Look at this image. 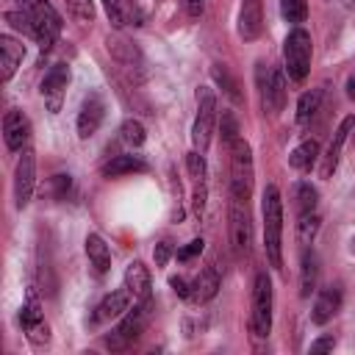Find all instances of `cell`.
<instances>
[{
	"label": "cell",
	"mask_w": 355,
	"mask_h": 355,
	"mask_svg": "<svg viewBox=\"0 0 355 355\" xmlns=\"http://www.w3.org/2000/svg\"><path fill=\"white\" fill-rule=\"evenodd\" d=\"M316 283H319V258H316V252L305 250L302 266H300V297L308 300L316 291Z\"/></svg>",
	"instance_id": "24"
},
{
	"label": "cell",
	"mask_w": 355,
	"mask_h": 355,
	"mask_svg": "<svg viewBox=\"0 0 355 355\" xmlns=\"http://www.w3.org/2000/svg\"><path fill=\"white\" fill-rule=\"evenodd\" d=\"M67 83H69V67L67 64H53L47 69V75L42 78V97L47 103V111H53V114L61 111Z\"/></svg>",
	"instance_id": "11"
},
{
	"label": "cell",
	"mask_w": 355,
	"mask_h": 355,
	"mask_svg": "<svg viewBox=\"0 0 355 355\" xmlns=\"http://www.w3.org/2000/svg\"><path fill=\"white\" fill-rule=\"evenodd\" d=\"M214 125H216V94H214V89L200 86L197 89V116H194V128H191V141L200 153L208 150Z\"/></svg>",
	"instance_id": "7"
},
{
	"label": "cell",
	"mask_w": 355,
	"mask_h": 355,
	"mask_svg": "<svg viewBox=\"0 0 355 355\" xmlns=\"http://www.w3.org/2000/svg\"><path fill=\"white\" fill-rule=\"evenodd\" d=\"M22 55H25V47L11 39V36H0V80H11L17 67L22 64Z\"/></svg>",
	"instance_id": "19"
},
{
	"label": "cell",
	"mask_w": 355,
	"mask_h": 355,
	"mask_svg": "<svg viewBox=\"0 0 355 355\" xmlns=\"http://www.w3.org/2000/svg\"><path fill=\"white\" fill-rule=\"evenodd\" d=\"M108 53H111L119 64H125L128 69H141V64H144L139 47L130 44L128 39H119V36H116V39H108Z\"/></svg>",
	"instance_id": "21"
},
{
	"label": "cell",
	"mask_w": 355,
	"mask_h": 355,
	"mask_svg": "<svg viewBox=\"0 0 355 355\" xmlns=\"http://www.w3.org/2000/svg\"><path fill=\"white\" fill-rule=\"evenodd\" d=\"M3 139H6L8 150H22L25 141L31 139V122L19 108L6 111V116H3Z\"/></svg>",
	"instance_id": "13"
},
{
	"label": "cell",
	"mask_w": 355,
	"mask_h": 355,
	"mask_svg": "<svg viewBox=\"0 0 355 355\" xmlns=\"http://www.w3.org/2000/svg\"><path fill=\"white\" fill-rule=\"evenodd\" d=\"M258 92H261V103L269 114H280L286 105V72L283 69H266L263 64H258Z\"/></svg>",
	"instance_id": "8"
},
{
	"label": "cell",
	"mask_w": 355,
	"mask_h": 355,
	"mask_svg": "<svg viewBox=\"0 0 355 355\" xmlns=\"http://www.w3.org/2000/svg\"><path fill=\"white\" fill-rule=\"evenodd\" d=\"M347 94H349V97H352V100H355V78H352V80H349V83H347Z\"/></svg>",
	"instance_id": "46"
},
{
	"label": "cell",
	"mask_w": 355,
	"mask_h": 355,
	"mask_svg": "<svg viewBox=\"0 0 355 355\" xmlns=\"http://www.w3.org/2000/svg\"><path fill=\"white\" fill-rule=\"evenodd\" d=\"M255 183V166H252V150L239 136L230 144V197L247 202Z\"/></svg>",
	"instance_id": "2"
},
{
	"label": "cell",
	"mask_w": 355,
	"mask_h": 355,
	"mask_svg": "<svg viewBox=\"0 0 355 355\" xmlns=\"http://www.w3.org/2000/svg\"><path fill=\"white\" fill-rule=\"evenodd\" d=\"M103 116H105V105H103V100H100L97 94H92V97L80 105V111H78V136H80V139L94 136L97 128H100V122H103Z\"/></svg>",
	"instance_id": "18"
},
{
	"label": "cell",
	"mask_w": 355,
	"mask_h": 355,
	"mask_svg": "<svg viewBox=\"0 0 355 355\" xmlns=\"http://www.w3.org/2000/svg\"><path fill=\"white\" fill-rule=\"evenodd\" d=\"M42 322V311H39V300H36V294L31 291V300L22 305V311H19V324H22V330H28V327H33V324H39Z\"/></svg>",
	"instance_id": "33"
},
{
	"label": "cell",
	"mask_w": 355,
	"mask_h": 355,
	"mask_svg": "<svg viewBox=\"0 0 355 355\" xmlns=\"http://www.w3.org/2000/svg\"><path fill=\"white\" fill-rule=\"evenodd\" d=\"M219 136H222V141L230 147L236 139H239V122H236V116L230 114V111H222V122H219Z\"/></svg>",
	"instance_id": "35"
},
{
	"label": "cell",
	"mask_w": 355,
	"mask_h": 355,
	"mask_svg": "<svg viewBox=\"0 0 355 355\" xmlns=\"http://www.w3.org/2000/svg\"><path fill=\"white\" fill-rule=\"evenodd\" d=\"M280 11H283V17H286L288 22L300 25V22H305V17H308V3H305V0H280Z\"/></svg>",
	"instance_id": "31"
},
{
	"label": "cell",
	"mask_w": 355,
	"mask_h": 355,
	"mask_svg": "<svg viewBox=\"0 0 355 355\" xmlns=\"http://www.w3.org/2000/svg\"><path fill=\"white\" fill-rule=\"evenodd\" d=\"M144 169H147V164L139 155H114L103 166V175L105 178H119V175H133V172H144Z\"/></svg>",
	"instance_id": "26"
},
{
	"label": "cell",
	"mask_w": 355,
	"mask_h": 355,
	"mask_svg": "<svg viewBox=\"0 0 355 355\" xmlns=\"http://www.w3.org/2000/svg\"><path fill=\"white\" fill-rule=\"evenodd\" d=\"M147 319H150V300H147V302H136L133 311L128 308V311L122 313L119 324L111 330V336L105 338V344H108L111 349H125V347H130V344L144 333Z\"/></svg>",
	"instance_id": "6"
},
{
	"label": "cell",
	"mask_w": 355,
	"mask_h": 355,
	"mask_svg": "<svg viewBox=\"0 0 355 355\" xmlns=\"http://www.w3.org/2000/svg\"><path fill=\"white\" fill-rule=\"evenodd\" d=\"M263 31V3L261 0H241L239 11V36L252 42Z\"/></svg>",
	"instance_id": "14"
},
{
	"label": "cell",
	"mask_w": 355,
	"mask_h": 355,
	"mask_svg": "<svg viewBox=\"0 0 355 355\" xmlns=\"http://www.w3.org/2000/svg\"><path fill=\"white\" fill-rule=\"evenodd\" d=\"M336 347V338L333 336H322V338H316L313 344H311V352H327V349H333Z\"/></svg>",
	"instance_id": "44"
},
{
	"label": "cell",
	"mask_w": 355,
	"mask_h": 355,
	"mask_svg": "<svg viewBox=\"0 0 355 355\" xmlns=\"http://www.w3.org/2000/svg\"><path fill=\"white\" fill-rule=\"evenodd\" d=\"M25 333H28V338H31L33 344H47V341H50V327L44 324V319H42L39 324H33V327H28Z\"/></svg>",
	"instance_id": "38"
},
{
	"label": "cell",
	"mask_w": 355,
	"mask_h": 355,
	"mask_svg": "<svg viewBox=\"0 0 355 355\" xmlns=\"http://www.w3.org/2000/svg\"><path fill=\"white\" fill-rule=\"evenodd\" d=\"M6 22L14 28V31H22V33H31L33 36V22L25 11H6Z\"/></svg>",
	"instance_id": "36"
},
{
	"label": "cell",
	"mask_w": 355,
	"mask_h": 355,
	"mask_svg": "<svg viewBox=\"0 0 355 355\" xmlns=\"http://www.w3.org/2000/svg\"><path fill=\"white\" fill-rule=\"evenodd\" d=\"M191 208H194V214H197V216H202V211H205V183H202V180H197V186H194Z\"/></svg>",
	"instance_id": "39"
},
{
	"label": "cell",
	"mask_w": 355,
	"mask_h": 355,
	"mask_svg": "<svg viewBox=\"0 0 355 355\" xmlns=\"http://www.w3.org/2000/svg\"><path fill=\"white\" fill-rule=\"evenodd\" d=\"M169 255H172V247H169V241H161V244H155V250H153V258H155V266H166V261H169Z\"/></svg>",
	"instance_id": "42"
},
{
	"label": "cell",
	"mask_w": 355,
	"mask_h": 355,
	"mask_svg": "<svg viewBox=\"0 0 355 355\" xmlns=\"http://www.w3.org/2000/svg\"><path fill=\"white\" fill-rule=\"evenodd\" d=\"M202 239H194V241H189L183 250H178V261H189V258H194V255H200L202 252Z\"/></svg>",
	"instance_id": "41"
},
{
	"label": "cell",
	"mask_w": 355,
	"mask_h": 355,
	"mask_svg": "<svg viewBox=\"0 0 355 355\" xmlns=\"http://www.w3.org/2000/svg\"><path fill=\"white\" fill-rule=\"evenodd\" d=\"M216 291H219V275H216L214 266H205L191 283V300L194 302H208V300L216 297Z\"/></svg>",
	"instance_id": "20"
},
{
	"label": "cell",
	"mask_w": 355,
	"mask_h": 355,
	"mask_svg": "<svg viewBox=\"0 0 355 355\" xmlns=\"http://www.w3.org/2000/svg\"><path fill=\"white\" fill-rule=\"evenodd\" d=\"M263 244H266V255L269 263L275 269H283V200L277 186H266L263 189Z\"/></svg>",
	"instance_id": "1"
},
{
	"label": "cell",
	"mask_w": 355,
	"mask_h": 355,
	"mask_svg": "<svg viewBox=\"0 0 355 355\" xmlns=\"http://www.w3.org/2000/svg\"><path fill=\"white\" fill-rule=\"evenodd\" d=\"M169 286H172V291H175L178 297H183V300L191 297V283H186L180 275H178V277H169Z\"/></svg>",
	"instance_id": "43"
},
{
	"label": "cell",
	"mask_w": 355,
	"mask_h": 355,
	"mask_svg": "<svg viewBox=\"0 0 355 355\" xmlns=\"http://www.w3.org/2000/svg\"><path fill=\"white\" fill-rule=\"evenodd\" d=\"M316 200H319V194H316V189H313L308 180H300V183L294 186V205H297L300 214L316 211Z\"/></svg>",
	"instance_id": "29"
},
{
	"label": "cell",
	"mask_w": 355,
	"mask_h": 355,
	"mask_svg": "<svg viewBox=\"0 0 355 355\" xmlns=\"http://www.w3.org/2000/svg\"><path fill=\"white\" fill-rule=\"evenodd\" d=\"M186 166H189V175H191L194 180H202V178H205V158L200 155V150H191V153L186 155Z\"/></svg>",
	"instance_id": "37"
},
{
	"label": "cell",
	"mask_w": 355,
	"mask_h": 355,
	"mask_svg": "<svg viewBox=\"0 0 355 355\" xmlns=\"http://www.w3.org/2000/svg\"><path fill=\"white\" fill-rule=\"evenodd\" d=\"M130 291L122 286V288H116V291H111L97 308H94V316H92V322L94 324H100V322H111V319H119L128 308H130Z\"/></svg>",
	"instance_id": "17"
},
{
	"label": "cell",
	"mask_w": 355,
	"mask_h": 355,
	"mask_svg": "<svg viewBox=\"0 0 355 355\" xmlns=\"http://www.w3.org/2000/svg\"><path fill=\"white\" fill-rule=\"evenodd\" d=\"M33 186H36V158L31 150H22V158L17 161V172H14V202L17 208H25L33 197Z\"/></svg>",
	"instance_id": "10"
},
{
	"label": "cell",
	"mask_w": 355,
	"mask_h": 355,
	"mask_svg": "<svg viewBox=\"0 0 355 355\" xmlns=\"http://www.w3.org/2000/svg\"><path fill=\"white\" fill-rule=\"evenodd\" d=\"M67 8L69 14L78 19V22H92L97 8H94V0H67Z\"/></svg>",
	"instance_id": "34"
},
{
	"label": "cell",
	"mask_w": 355,
	"mask_h": 355,
	"mask_svg": "<svg viewBox=\"0 0 355 355\" xmlns=\"http://www.w3.org/2000/svg\"><path fill=\"white\" fill-rule=\"evenodd\" d=\"M250 330H252L255 338H266L269 330H272V280H269L266 272H258V275H255Z\"/></svg>",
	"instance_id": "5"
},
{
	"label": "cell",
	"mask_w": 355,
	"mask_h": 355,
	"mask_svg": "<svg viewBox=\"0 0 355 355\" xmlns=\"http://www.w3.org/2000/svg\"><path fill=\"white\" fill-rule=\"evenodd\" d=\"M19 3V8L31 17V22H33V39L39 42V47L42 50H47L53 42H55V36H58V31H61V17H58V11L47 3V0H17Z\"/></svg>",
	"instance_id": "3"
},
{
	"label": "cell",
	"mask_w": 355,
	"mask_h": 355,
	"mask_svg": "<svg viewBox=\"0 0 355 355\" xmlns=\"http://www.w3.org/2000/svg\"><path fill=\"white\" fill-rule=\"evenodd\" d=\"M86 255H89V261H92L97 275H105L111 269V250H108V244L97 233L86 236Z\"/></svg>",
	"instance_id": "23"
},
{
	"label": "cell",
	"mask_w": 355,
	"mask_h": 355,
	"mask_svg": "<svg viewBox=\"0 0 355 355\" xmlns=\"http://www.w3.org/2000/svg\"><path fill=\"white\" fill-rule=\"evenodd\" d=\"M119 133H122V141H125V144H130V147H141V144H144V139H147L144 125H141L139 119H125V122H122V128H119Z\"/></svg>",
	"instance_id": "30"
},
{
	"label": "cell",
	"mask_w": 355,
	"mask_h": 355,
	"mask_svg": "<svg viewBox=\"0 0 355 355\" xmlns=\"http://www.w3.org/2000/svg\"><path fill=\"white\" fill-rule=\"evenodd\" d=\"M352 128H355V116H344L341 125L333 130V139L327 144V153L319 161V178H324V180L333 178V172L338 166V158H341V150H344V141H347V136H349Z\"/></svg>",
	"instance_id": "12"
},
{
	"label": "cell",
	"mask_w": 355,
	"mask_h": 355,
	"mask_svg": "<svg viewBox=\"0 0 355 355\" xmlns=\"http://www.w3.org/2000/svg\"><path fill=\"white\" fill-rule=\"evenodd\" d=\"M349 252H352V255H355V239H352V241H349Z\"/></svg>",
	"instance_id": "48"
},
{
	"label": "cell",
	"mask_w": 355,
	"mask_h": 355,
	"mask_svg": "<svg viewBox=\"0 0 355 355\" xmlns=\"http://www.w3.org/2000/svg\"><path fill=\"white\" fill-rule=\"evenodd\" d=\"M211 75H214V80L233 97V100H241V94H239V83L230 78V72H227V67L225 64H214V69H211Z\"/></svg>",
	"instance_id": "32"
},
{
	"label": "cell",
	"mask_w": 355,
	"mask_h": 355,
	"mask_svg": "<svg viewBox=\"0 0 355 355\" xmlns=\"http://www.w3.org/2000/svg\"><path fill=\"white\" fill-rule=\"evenodd\" d=\"M319 161V141L316 139H305L300 147H294L288 153V164L297 172H311V166Z\"/></svg>",
	"instance_id": "22"
},
{
	"label": "cell",
	"mask_w": 355,
	"mask_h": 355,
	"mask_svg": "<svg viewBox=\"0 0 355 355\" xmlns=\"http://www.w3.org/2000/svg\"><path fill=\"white\" fill-rule=\"evenodd\" d=\"M347 3V8H355V0H344Z\"/></svg>",
	"instance_id": "47"
},
{
	"label": "cell",
	"mask_w": 355,
	"mask_h": 355,
	"mask_svg": "<svg viewBox=\"0 0 355 355\" xmlns=\"http://www.w3.org/2000/svg\"><path fill=\"white\" fill-rule=\"evenodd\" d=\"M227 219H230V244H233V252L236 255H247L250 252V244H252V222H250L247 202L230 197Z\"/></svg>",
	"instance_id": "9"
},
{
	"label": "cell",
	"mask_w": 355,
	"mask_h": 355,
	"mask_svg": "<svg viewBox=\"0 0 355 355\" xmlns=\"http://www.w3.org/2000/svg\"><path fill=\"white\" fill-rule=\"evenodd\" d=\"M311 33L302 31V28H294L286 42H283V64H286V75L291 80H305L308 78V69H311Z\"/></svg>",
	"instance_id": "4"
},
{
	"label": "cell",
	"mask_w": 355,
	"mask_h": 355,
	"mask_svg": "<svg viewBox=\"0 0 355 355\" xmlns=\"http://www.w3.org/2000/svg\"><path fill=\"white\" fill-rule=\"evenodd\" d=\"M319 225H322V216H319L316 211H305V214H300V219H297V230H294L297 244H302V247L313 244V239H316V233H319Z\"/></svg>",
	"instance_id": "27"
},
{
	"label": "cell",
	"mask_w": 355,
	"mask_h": 355,
	"mask_svg": "<svg viewBox=\"0 0 355 355\" xmlns=\"http://www.w3.org/2000/svg\"><path fill=\"white\" fill-rule=\"evenodd\" d=\"M103 6H105V14L114 28H125L130 19H133V25H139V11L130 0H103Z\"/></svg>",
	"instance_id": "25"
},
{
	"label": "cell",
	"mask_w": 355,
	"mask_h": 355,
	"mask_svg": "<svg viewBox=\"0 0 355 355\" xmlns=\"http://www.w3.org/2000/svg\"><path fill=\"white\" fill-rule=\"evenodd\" d=\"M322 94H324L322 89H311V92H305V94L300 97V103H297V122H300V125L311 122V116L319 111Z\"/></svg>",
	"instance_id": "28"
},
{
	"label": "cell",
	"mask_w": 355,
	"mask_h": 355,
	"mask_svg": "<svg viewBox=\"0 0 355 355\" xmlns=\"http://www.w3.org/2000/svg\"><path fill=\"white\" fill-rule=\"evenodd\" d=\"M69 189H72L69 175H55V178H53V191H55V197H58V200H64V197L69 194Z\"/></svg>",
	"instance_id": "40"
},
{
	"label": "cell",
	"mask_w": 355,
	"mask_h": 355,
	"mask_svg": "<svg viewBox=\"0 0 355 355\" xmlns=\"http://www.w3.org/2000/svg\"><path fill=\"white\" fill-rule=\"evenodd\" d=\"M183 8H186V14L189 17H202V11H205V3L202 0H183Z\"/></svg>",
	"instance_id": "45"
},
{
	"label": "cell",
	"mask_w": 355,
	"mask_h": 355,
	"mask_svg": "<svg viewBox=\"0 0 355 355\" xmlns=\"http://www.w3.org/2000/svg\"><path fill=\"white\" fill-rule=\"evenodd\" d=\"M125 288L130 291L133 302H147V300H150L153 280H150V269H147L141 261L128 263V269H125Z\"/></svg>",
	"instance_id": "15"
},
{
	"label": "cell",
	"mask_w": 355,
	"mask_h": 355,
	"mask_svg": "<svg viewBox=\"0 0 355 355\" xmlns=\"http://www.w3.org/2000/svg\"><path fill=\"white\" fill-rule=\"evenodd\" d=\"M341 308V286H324L319 294H316V302H313V311H311V319L313 324H327Z\"/></svg>",
	"instance_id": "16"
}]
</instances>
